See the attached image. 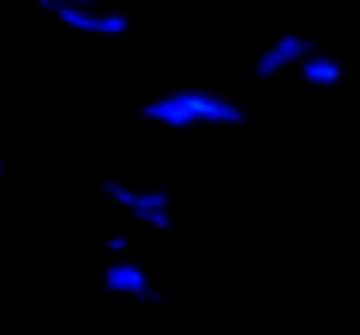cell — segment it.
Segmentation results:
<instances>
[{"instance_id": "cell-5", "label": "cell", "mask_w": 360, "mask_h": 335, "mask_svg": "<svg viewBox=\"0 0 360 335\" xmlns=\"http://www.w3.org/2000/svg\"><path fill=\"white\" fill-rule=\"evenodd\" d=\"M322 42L311 39L308 32H297V28H283L276 32L255 56H252V67H248V77L255 84H273L280 81L283 74H294Z\"/></svg>"}, {"instance_id": "cell-3", "label": "cell", "mask_w": 360, "mask_h": 335, "mask_svg": "<svg viewBox=\"0 0 360 335\" xmlns=\"http://www.w3.org/2000/svg\"><path fill=\"white\" fill-rule=\"evenodd\" d=\"M35 7L56 25L88 39H126L133 32L129 11L102 0H35Z\"/></svg>"}, {"instance_id": "cell-4", "label": "cell", "mask_w": 360, "mask_h": 335, "mask_svg": "<svg viewBox=\"0 0 360 335\" xmlns=\"http://www.w3.org/2000/svg\"><path fill=\"white\" fill-rule=\"evenodd\" d=\"M98 287L105 297L133 304V308H161L165 304V290L158 287L147 262H140L136 255L105 258V265L98 272Z\"/></svg>"}, {"instance_id": "cell-7", "label": "cell", "mask_w": 360, "mask_h": 335, "mask_svg": "<svg viewBox=\"0 0 360 335\" xmlns=\"http://www.w3.org/2000/svg\"><path fill=\"white\" fill-rule=\"evenodd\" d=\"M133 244H136V237H133V230H126V227H112V230L102 234V251H105L109 258L133 255Z\"/></svg>"}, {"instance_id": "cell-1", "label": "cell", "mask_w": 360, "mask_h": 335, "mask_svg": "<svg viewBox=\"0 0 360 335\" xmlns=\"http://www.w3.org/2000/svg\"><path fill=\"white\" fill-rule=\"evenodd\" d=\"M136 115L165 133H196V129H241L248 109L221 88L210 84H175L150 95Z\"/></svg>"}, {"instance_id": "cell-6", "label": "cell", "mask_w": 360, "mask_h": 335, "mask_svg": "<svg viewBox=\"0 0 360 335\" xmlns=\"http://www.w3.org/2000/svg\"><path fill=\"white\" fill-rule=\"evenodd\" d=\"M294 74H297L301 84L311 88V91H336V88L347 81V63H343L336 53H329L326 46H319Z\"/></svg>"}, {"instance_id": "cell-2", "label": "cell", "mask_w": 360, "mask_h": 335, "mask_svg": "<svg viewBox=\"0 0 360 335\" xmlns=\"http://www.w3.org/2000/svg\"><path fill=\"white\" fill-rule=\"evenodd\" d=\"M98 192L126 221L140 223L147 230H172V223H175V196L165 185L136 182V178H126V175H102Z\"/></svg>"}, {"instance_id": "cell-8", "label": "cell", "mask_w": 360, "mask_h": 335, "mask_svg": "<svg viewBox=\"0 0 360 335\" xmlns=\"http://www.w3.org/2000/svg\"><path fill=\"white\" fill-rule=\"evenodd\" d=\"M4 178H7V161L0 157V185H4Z\"/></svg>"}]
</instances>
